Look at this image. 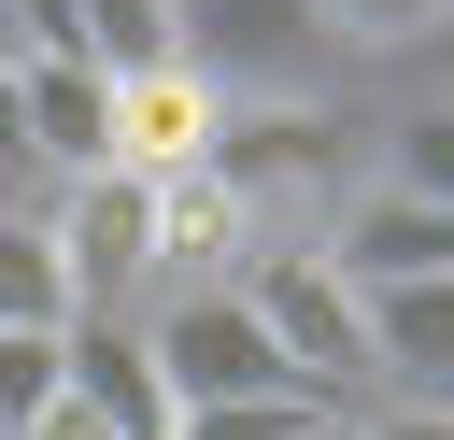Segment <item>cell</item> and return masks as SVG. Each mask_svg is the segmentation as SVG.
Instances as JSON below:
<instances>
[{
	"instance_id": "1",
	"label": "cell",
	"mask_w": 454,
	"mask_h": 440,
	"mask_svg": "<svg viewBox=\"0 0 454 440\" xmlns=\"http://www.w3.org/2000/svg\"><path fill=\"white\" fill-rule=\"evenodd\" d=\"M227 284H241V312L270 326V355H284V383H298V397H326V412H340V397L369 383V312H355V284H340L312 241H255Z\"/></svg>"
},
{
	"instance_id": "19",
	"label": "cell",
	"mask_w": 454,
	"mask_h": 440,
	"mask_svg": "<svg viewBox=\"0 0 454 440\" xmlns=\"http://www.w3.org/2000/svg\"><path fill=\"white\" fill-rule=\"evenodd\" d=\"M312 440H355V412H326V426H312Z\"/></svg>"
},
{
	"instance_id": "5",
	"label": "cell",
	"mask_w": 454,
	"mask_h": 440,
	"mask_svg": "<svg viewBox=\"0 0 454 440\" xmlns=\"http://www.w3.org/2000/svg\"><path fill=\"white\" fill-rule=\"evenodd\" d=\"M43 241H57V270H71V326H128V312L156 298V199H142V185H114V170L57 185V199H43Z\"/></svg>"
},
{
	"instance_id": "6",
	"label": "cell",
	"mask_w": 454,
	"mask_h": 440,
	"mask_svg": "<svg viewBox=\"0 0 454 440\" xmlns=\"http://www.w3.org/2000/svg\"><path fill=\"white\" fill-rule=\"evenodd\" d=\"M213 128H227V99L170 57V71H114V128H99V170L114 185H184L199 156H213Z\"/></svg>"
},
{
	"instance_id": "4",
	"label": "cell",
	"mask_w": 454,
	"mask_h": 440,
	"mask_svg": "<svg viewBox=\"0 0 454 440\" xmlns=\"http://www.w3.org/2000/svg\"><path fill=\"white\" fill-rule=\"evenodd\" d=\"M170 57L227 99V114H255V99H326V28H312V0H170Z\"/></svg>"
},
{
	"instance_id": "3",
	"label": "cell",
	"mask_w": 454,
	"mask_h": 440,
	"mask_svg": "<svg viewBox=\"0 0 454 440\" xmlns=\"http://www.w3.org/2000/svg\"><path fill=\"white\" fill-rule=\"evenodd\" d=\"M128 326H142V355H156L170 426H184V412H227V397H298L284 355H270V326L241 312V284H170V298H142Z\"/></svg>"
},
{
	"instance_id": "17",
	"label": "cell",
	"mask_w": 454,
	"mask_h": 440,
	"mask_svg": "<svg viewBox=\"0 0 454 440\" xmlns=\"http://www.w3.org/2000/svg\"><path fill=\"white\" fill-rule=\"evenodd\" d=\"M28 440H99V426H85V412H71V397H57V412H43V426H28Z\"/></svg>"
},
{
	"instance_id": "9",
	"label": "cell",
	"mask_w": 454,
	"mask_h": 440,
	"mask_svg": "<svg viewBox=\"0 0 454 440\" xmlns=\"http://www.w3.org/2000/svg\"><path fill=\"white\" fill-rule=\"evenodd\" d=\"M156 199V298L170 284H227L241 255H255V213L213 185V170H184V185H142Z\"/></svg>"
},
{
	"instance_id": "12",
	"label": "cell",
	"mask_w": 454,
	"mask_h": 440,
	"mask_svg": "<svg viewBox=\"0 0 454 440\" xmlns=\"http://www.w3.org/2000/svg\"><path fill=\"white\" fill-rule=\"evenodd\" d=\"M0 326H28V341H57V326H71V270H57L43 213H0Z\"/></svg>"
},
{
	"instance_id": "16",
	"label": "cell",
	"mask_w": 454,
	"mask_h": 440,
	"mask_svg": "<svg viewBox=\"0 0 454 440\" xmlns=\"http://www.w3.org/2000/svg\"><path fill=\"white\" fill-rule=\"evenodd\" d=\"M355 440H454V397H383L355 412Z\"/></svg>"
},
{
	"instance_id": "11",
	"label": "cell",
	"mask_w": 454,
	"mask_h": 440,
	"mask_svg": "<svg viewBox=\"0 0 454 440\" xmlns=\"http://www.w3.org/2000/svg\"><path fill=\"white\" fill-rule=\"evenodd\" d=\"M369 128H383V170H369V185L454 213V99H397V114H369Z\"/></svg>"
},
{
	"instance_id": "14",
	"label": "cell",
	"mask_w": 454,
	"mask_h": 440,
	"mask_svg": "<svg viewBox=\"0 0 454 440\" xmlns=\"http://www.w3.org/2000/svg\"><path fill=\"white\" fill-rule=\"evenodd\" d=\"M312 28H326V57H426L454 28V0H312Z\"/></svg>"
},
{
	"instance_id": "8",
	"label": "cell",
	"mask_w": 454,
	"mask_h": 440,
	"mask_svg": "<svg viewBox=\"0 0 454 440\" xmlns=\"http://www.w3.org/2000/svg\"><path fill=\"white\" fill-rule=\"evenodd\" d=\"M14 114H28V170H43V199H57V185H85V170H99L114 85H99L85 57H28V71H14Z\"/></svg>"
},
{
	"instance_id": "13",
	"label": "cell",
	"mask_w": 454,
	"mask_h": 440,
	"mask_svg": "<svg viewBox=\"0 0 454 440\" xmlns=\"http://www.w3.org/2000/svg\"><path fill=\"white\" fill-rule=\"evenodd\" d=\"M71 57L114 85V71H170V0H71Z\"/></svg>"
},
{
	"instance_id": "15",
	"label": "cell",
	"mask_w": 454,
	"mask_h": 440,
	"mask_svg": "<svg viewBox=\"0 0 454 440\" xmlns=\"http://www.w3.org/2000/svg\"><path fill=\"white\" fill-rule=\"evenodd\" d=\"M326 397H227V412H184L170 440H312Z\"/></svg>"
},
{
	"instance_id": "18",
	"label": "cell",
	"mask_w": 454,
	"mask_h": 440,
	"mask_svg": "<svg viewBox=\"0 0 454 440\" xmlns=\"http://www.w3.org/2000/svg\"><path fill=\"white\" fill-rule=\"evenodd\" d=\"M0 71H28V57H14V0H0Z\"/></svg>"
},
{
	"instance_id": "2",
	"label": "cell",
	"mask_w": 454,
	"mask_h": 440,
	"mask_svg": "<svg viewBox=\"0 0 454 440\" xmlns=\"http://www.w3.org/2000/svg\"><path fill=\"white\" fill-rule=\"evenodd\" d=\"M199 170L255 213V241H312V213L340 199V114H326V99H255V114L213 128Z\"/></svg>"
},
{
	"instance_id": "7",
	"label": "cell",
	"mask_w": 454,
	"mask_h": 440,
	"mask_svg": "<svg viewBox=\"0 0 454 440\" xmlns=\"http://www.w3.org/2000/svg\"><path fill=\"white\" fill-rule=\"evenodd\" d=\"M57 397H71L99 440H170V397H156L142 326H71V341H57Z\"/></svg>"
},
{
	"instance_id": "10",
	"label": "cell",
	"mask_w": 454,
	"mask_h": 440,
	"mask_svg": "<svg viewBox=\"0 0 454 440\" xmlns=\"http://www.w3.org/2000/svg\"><path fill=\"white\" fill-rule=\"evenodd\" d=\"M355 312H369V383L454 397V270H440V284H383V298H355Z\"/></svg>"
}]
</instances>
